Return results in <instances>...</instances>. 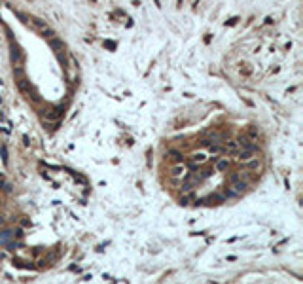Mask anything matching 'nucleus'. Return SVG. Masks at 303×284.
<instances>
[{
    "label": "nucleus",
    "mask_w": 303,
    "mask_h": 284,
    "mask_svg": "<svg viewBox=\"0 0 303 284\" xmlns=\"http://www.w3.org/2000/svg\"><path fill=\"white\" fill-rule=\"evenodd\" d=\"M169 157H171V161L176 163V165H182V163H184V155H182L180 152H176V150H171V152H169Z\"/></svg>",
    "instance_id": "obj_4"
},
{
    "label": "nucleus",
    "mask_w": 303,
    "mask_h": 284,
    "mask_svg": "<svg viewBox=\"0 0 303 284\" xmlns=\"http://www.w3.org/2000/svg\"><path fill=\"white\" fill-rule=\"evenodd\" d=\"M205 159H207V157H205L203 153H197V155H195V157H193V163H203Z\"/></svg>",
    "instance_id": "obj_16"
},
{
    "label": "nucleus",
    "mask_w": 303,
    "mask_h": 284,
    "mask_svg": "<svg viewBox=\"0 0 303 284\" xmlns=\"http://www.w3.org/2000/svg\"><path fill=\"white\" fill-rule=\"evenodd\" d=\"M0 152H2V161L6 163V161H8V152H6V148H4V146H2V150H0Z\"/></svg>",
    "instance_id": "obj_17"
},
{
    "label": "nucleus",
    "mask_w": 303,
    "mask_h": 284,
    "mask_svg": "<svg viewBox=\"0 0 303 284\" xmlns=\"http://www.w3.org/2000/svg\"><path fill=\"white\" fill-rule=\"evenodd\" d=\"M207 201H208V205H218V203H224L226 201V197L224 195H210V197H207Z\"/></svg>",
    "instance_id": "obj_8"
},
{
    "label": "nucleus",
    "mask_w": 303,
    "mask_h": 284,
    "mask_svg": "<svg viewBox=\"0 0 303 284\" xmlns=\"http://www.w3.org/2000/svg\"><path fill=\"white\" fill-rule=\"evenodd\" d=\"M31 23H32V25H34V27H36V31L40 32V34H44V36H45V34H47V36H49V38L53 36V31H51V28L47 27V25H45L44 21H40V19H36V17H32V19H31Z\"/></svg>",
    "instance_id": "obj_1"
},
{
    "label": "nucleus",
    "mask_w": 303,
    "mask_h": 284,
    "mask_svg": "<svg viewBox=\"0 0 303 284\" xmlns=\"http://www.w3.org/2000/svg\"><path fill=\"white\" fill-rule=\"evenodd\" d=\"M208 176H212V169H203V172H201V178H208Z\"/></svg>",
    "instance_id": "obj_15"
},
{
    "label": "nucleus",
    "mask_w": 303,
    "mask_h": 284,
    "mask_svg": "<svg viewBox=\"0 0 303 284\" xmlns=\"http://www.w3.org/2000/svg\"><path fill=\"white\" fill-rule=\"evenodd\" d=\"M208 152H210V153H218V152H222V148L216 146V144H210V146H208Z\"/></svg>",
    "instance_id": "obj_14"
},
{
    "label": "nucleus",
    "mask_w": 303,
    "mask_h": 284,
    "mask_svg": "<svg viewBox=\"0 0 303 284\" xmlns=\"http://www.w3.org/2000/svg\"><path fill=\"white\" fill-rule=\"evenodd\" d=\"M254 152H256L254 148H248V150H241V152H237L235 155H237V159H239L241 163H246V161H250V159L254 157Z\"/></svg>",
    "instance_id": "obj_2"
},
{
    "label": "nucleus",
    "mask_w": 303,
    "mask_h": 284,
    "mask_svg": "<svg viewBox=\"0 0 303 284\" xmlns=\"http://www.w3.org/2000/svg\"><path fill=\"white\" fill-rule=\"evenodd\" d=\"M258 165H260L258 159H250V161L244 163V167H246V169H258Z\"/></svg>",
    "instance_id": "obj_10"
},
{
    "label": "nucleus",
    "mask_w": 303,
    "mask_h": 284,
    "mask_svg": "<svg viewBox=\"0 0 303 284\" xmlns=\"http://www.w3.org/2000/svg\"><path fill=\"white\" fill-rule=\"evenodd\" d=\"M0 205H2V203H0Z\"/></svg>",
    "instance_id": "obj_19"
},
{
    "label": "nucleus",
    "mask_w": 303,
    "mask_h": 284,
    "mask_svg": "<svg viewBox=\"0 0 303 284\" xmlns=\"http://www.w3.org/2000/svg\"><path fill=\"white\" fill-rule=\"evenodd\" d=\"M61 116H63V110L53 108V110H49V112H45L44 119H47V121H57V119H61Z\"/></svg>",
    "instance_id": "obj_3"
},
{
    "label": "nucleus",
    "mask_w": 303,
    "mask_h": 284,
    "mask_svg": "<svg viewBox=\"0 0 303 284\" xmlns=\"http://www.w3.org/2000/svg\"><path fill=\"white\" fill-rule=\"evenodd\" d=\"M0 226H4V218L0 216Z\"/></svg>",
    "instance_id": "obj_18"
},
{
    "label": "nucleus",
    "mask_w": 303,
    "mask_h": 284,
    "mask_svg": "<svg viewBox=\"0 0 303 284\" xmlns=\"http://www.w3.org/2000/svg\"><path fill=\"white\" fill-rule=\"evenodd\" d=\"M241 180V172H231L229 174V182L231 184H235V182H239Z\"/></svg>",
    "instance_id": "obj_12"
},
{
    "label": "nucleus",
    "mask_w": 303,
    "mask_h": 284,
    "mask_svg": "<svg viewBox=\"0 0 303 284\" xmlns=\"http://www.w3.org/2000/svg\"><path fill=\"white\" fill-rule=\"evenodd\" d=\"M191 189H193V184H191V182H188V184L182 186V191H184V193H190Z\"/></svg>",
    "instance_id": "obj_13"
},
{
    "label": "nucleus",
    "mask_w": 303,
    "mask_h": 284,
    "mask_svg": "<svg viewBox=\"0 0 303 284\" xmlns=\"http://www.w3.org/2000/svg\"><path fill=\"white\" fill-rule=\"evenodd\" d=\"M244 189H246V182H241V180H239V182H235V184H233V191H235L237 195H241Z\"/></svg>",
    "instance_id": "obj_7"
},
{
    "label": "nucleus",
    "mask_w": 303,
    "mask_h": 284,
    "mask_svg": "<svg viewBox=\"0 0 303 284\" xmlns=\"http://www.w3.org/2000/svg\"><path fill=\"white\" fill-rule=\"evenodd\" d=\"M224 153H231V155H235L237 152H239V146H237V142H227L226 148H222Z\"/></svg>",
    "instance_id": "obj_5"
},
{
    "label": "nucleus",
    "mask_w": 303,
    "mask_h": 284,
    "mask_svg": "<svg viewBox=\"0 0 303 284\" xmlns=\"http://www.w3.org/2000/svg\"><path fill=\"white\" fill-rule=\"evenodd\" d=\"M21 59H23L21 49H19V47H15V45H12V61H14L15 64H19V63H21Z\"/></svg>",
    "instance_id": "obj_6"
},
{
    "label": "nucleus",
    "mask_w": 303,
    "mask_h": 284,
    "mask_svg": "<svg viewBox=\"0 0 303 284\" xmlns=\"http://www.w3.org/2000/svg\"><path fill=\"white\" fill-rule=\"evenodd\" d=\"M182 172H184V167H182V165H174V167H172V172H171V174H172V176H180Z\"/></svg>",
    "instance_id": "obj_11"
},
{
    "label": "nucleus",
    "mask_w": 303,
    "mask_h": 284,
    "mask_svg": "<svg viewBox=\"0 0 303 284\" xmlns=\"http://www.w3.org/2000/svg\"><path fill=\"white\" fill-rule=\"evenodd\" d=\"M229 167V161L227 159H216V169L218 171H227Z\"/></svg>",
    "instance_id": "obj_9"
}]
</instances>
